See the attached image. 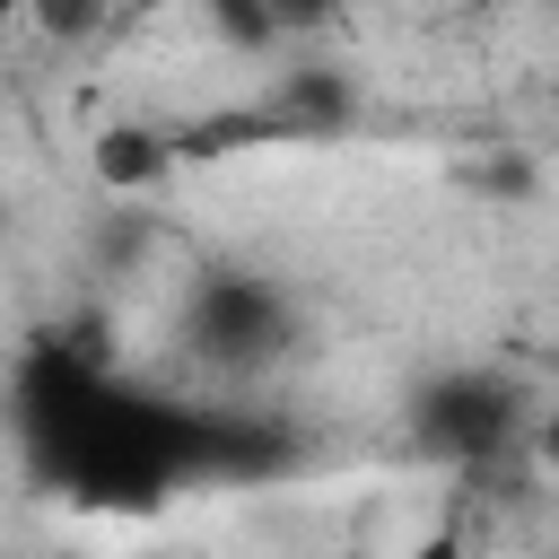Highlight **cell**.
Wrapping results in <instances>:
<instances>
[{
    "instance_id": "7",
    "label": "cell",
    "mask_w": 559,
    "mask_h": 559,
    "mask_svg": "<svg viewBox=\"0 0 559 559\" xmlns=\"http://www.w3.org/2000/svg\"><path fill=\"white\" fill-rule=\"evenodd\" d=\"M271 122H280V140H332V131H349V79H332V70H288L271 96Z\"/></svg>"
},
{
    "instance_id": "2",
    "label": "cell",
    "mask_w": 559,
    "mask_h": 559,
    "mask_svg": "<svg viewBox=\"0 0 559 559\" xmlns=\"http://www.w3.org/2000/svg\"><path fill=\"white\" fill-rule=\"evenodd\" d=\"M507 445H533V402L507 367H437L411 393V454L472 472Z\"/></svg>"
},
{
    "instance_id": "10",
    "label": "cell",
    "mask_w": 559,
    "mask_h": 559,
    "mask_svg": "<svg viewBox=\"0 0 559 559\" xmlns=\"http://www.w3.org/2000/svg\"><path fill=\"white\" fill-rule=\"evenodd\" d=\"M411 559H463V533H454V524H445V533H428V542H419V550H411Z\"/></svg>"
},
{
    "instance_id": "1",
    "label": "cell",
    "mask_w": 559,
    "mask_h": 559,
    "mask_svg": "<svg viewBox=\"0 0 559 559\" xmlns=\"http://www.w3.org/2000/svg\"><path fill=\"white\" fill-rule=\"evenodd\" d=\"M17 437H26L35 480H52L70 507L148 515V507H166L175 489L201 480L210 411L114 376L96 349L44 341L17 367Z\"/></svg>"
},
{
    "instance_id": "11",
    "label": "cell",
    "mask_w": 559,
    "mask_h": 559,
    "mask_svg": "<svg viewBox=\"0 0 559 559\" xmlns=\"http://www.w3.org/2000/svg\"><path fill=\"white\" fill-rule=\"evenodd\" d=\"M0 9H26V0H0Z\"/></svg>"
},
{
    "instance_id": "5",
    "label": "cell",
    "mask_w": 559,
    "mask_h": 559,
    "mask_svg": "<svg viewBox=\"0 0 559 559\" xmlns=\"http://www.w3.org/2000/svg\"><path fill=\"white\" fill-rule=\"evenodd\" d=\"M341 9H349V0H210V26H218V44H236V52H280V44H297V35H323Z\"/></svg>"
},
{
    "instance_id": "3",
    "label": "cell",
    "mask_w": 559,
    "mask_h": 559,
    "mask_svg": "<svg viewBox=\"0 0 559 559\" xmlns=\"http://www.w3.org/2000/svg\"><path fill=\"white\" fill-rule=\"evenodd\" d=\"M183 341H192L218 376H253V367L288 358L297 306H288L271 280H253V271H201L192 297H183Z\"/></svg>"
},
{
    "instance_id": "8",
    "label": "cell",
    "mask_w": 559,
    "mask_h": 559,
    "mask_svg": "<svg viewBox=\"0 0 559 559\" xmlns=\"http://www.w3.org/2000/svg\"><path fill=\"white\" fill-rule=\"evenodd\" d=\"M17 17H35V35H52V44H87L105 26V0H26Z\"/></svg>"
},
{
    "instance_id": "9",
    "label": "cell",
    "mask_w": 559,
    "mask_h": 559,
    "mask_svg": "<svg viewBox=\"0 0 559 559\" xmlns=\"http://www.w3.org/2000/svg\"><path fill=\"white\" fill-rule=\"evenodd\" d=\"M533 463L559 472V376H550V393H542V411H533Z\"/></svg>"
},
{
    "instance_id": "6",
    "label": "cell",
    "mask_w": 559,
    "mask_h": 559,
    "mask_svg": "<svg viewBox=\"0 0 559 559\" xmlns=\"http://www.w3.org/2000/svg\"><path fill=\"white\" fill-rule=\"evenodd\" d=\"M262 472H288V428H271L253 411H210L201 480H262Z\"/></svg>"
},
{
    "instance_id": "4",
    "label": "cell",
    "mask_w": 559,
    "mask_h": 559,
    "mask_svg": "<svg viewBox=\"0 0 559 559\" xmlns=\"http://www.w3.org/2000/svg\"><path fill=\"white\" fill-rule=\"evenodd\" d=\"M87 166H96V183L114 201H148L183 166V131H166V122H105L96 148H87Z\"/></svg>"
}]
</instances>
